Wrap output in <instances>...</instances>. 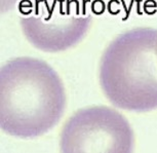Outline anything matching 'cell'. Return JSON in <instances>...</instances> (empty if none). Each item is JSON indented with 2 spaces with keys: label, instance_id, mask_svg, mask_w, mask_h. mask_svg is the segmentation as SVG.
Listing matches in <instances>:
<instances>
[{
  "label": "cell",
  "instance_id": "obj_1",
  "mask_svg": "<svg viewBox=\"0 0 157 153\" xmlns=\"http://www.w3.org/2000/svg\"><path fill=\"white\" fill-rule=\"evenodd\" d=\"M66 90L46 62L32 57L10 59L0 69V124L7 135L41 136L59 122Z\"/></svg>",
  "mask_w": 157,
  "mask_h": 153
},
{
  "label": "cell",
  "instance_id": "obj_2",
  "mask_svg": "<svg viewBox=\"0 0 157 153\" xmlns=\"http://www.w3.org/2000/svg\"><path fill=\"white\" fill-rule=\"evenodd\" d=\"M99 79L112 104L129 111L157 108V29L123 32L104 51Z\"/></svg>",
  "mask_w": 157,
  "mask_h": 153
},
{
  "label": "cell",
  "instance_id": "obj_3",
  "mask_svg": "<svg viewBox=\"0 0 157 153\" xmlns=\"http://www.w3.org/2000/svg\"><path fill=\"white\" fill-rule=\"evenodd\" d=\"M19 11L25 38L46 52H64L77 44L93 19L90 0H21Z\"/></svg>",
  "mask_w": 157,
  "mask_h": 153
},
{
  "label": "cell",
  "instance_id": "obj_4",
  "mask_svg": "<svg viewBox=\"0 0 157 153\" xmlns=\"http://www.w3.org/2000/svg\"><path fill=\"white\" fill-rule=\"evenodd\" d=\"M135 135L122 114L108 106L79 109L64 123L61 153H132Z\"/></svg>",
  "mask_w": 157,
  "mask_h": 153
},
{
  "label": "cell",
  "instance_id": "obj_5",
  "mask_svg": "<svg viewBox=\"0 0 157 153\" xmlns=\"http://www.w3.org/2000/svg\"><path fill=\"white\" fill-rule=\"evenodd\" d=\"M2 1H3V0H2ZM14 2H17V0H5L3 3H2V11H4L5 10H10L13 5Z\"/></svg>",
  "mask_w": 157,
  "mask_h": 153
}]
</instances>
